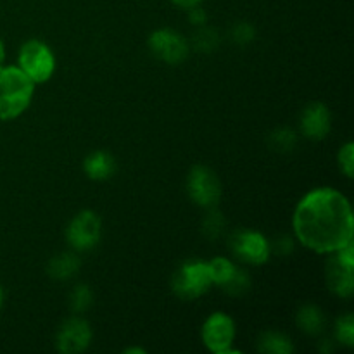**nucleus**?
Masks as SVG:
<instances>
[{"instance_id":"obj_1","label":"nucleus","mask_w":354,"mask_h":354,"mask_svg":"<svg viewBox=\"0 0 354 354\" xmlns=\"http://www.w3.org/2000/svg\"><path fill=\"white\" fill-rule=\"evenodd\" d=\"M292 230L303 248L317 254H332L353 242L351 203L332 187L313 189L297 203Z\"/></svg>"},{"instance_id":"obj_2","label":"nucleus","mask_w":354,"mask_h":354,"mask_svg":"<svg viewBox=\"0 0 354 354\" xmlns=\"http://www.w3.org/2000/svg\"><path fill=\"white\" fill-rule=\"evenodd\" d=\"M35 97V83L19 66H0V121L26 113Z\"/></svg>"},{"instance_id":"obj_3","label":"nucleus","mask_w":354,"mask_h":354,"mask_svg":"<svg viewBox=\"0 0 354 354\" xmlns=\"http://www.w3.org/2000/svg\"><path fill=\"white\" fill-rule=\"evenodd\" d=\"M213 286L209 263L203 259H189L182 263L171 279L173 292L183 301L199 299Z\"/></svg>"},{"instance_id":"obj_4","label":"nucleus","mask_w":354,"mask_h":354,"mask_svg":"<svg viewBox=\"0 0 354 354\" xmlns=\"http://www.w3.org/2000/svg\"><path fill=\"white\" fill-rule=\"evenodd\" d=\"M17 66L35 85H41L54 76L57 61L52 48L45 41L31 38L21 45L17 52Z\"/></svg>"},{"instance_id":"obj_5","label":"nucleus","mask_w":354,"mask_h":354,"mask_svg":"<svg viewBox=\"0 0 354 354\" xmlns=\"http://www.w3.org/2000/svg\"><path fill=\"white\" fill-rule=\"evenodd\" d=\"M228 249L239 261L251 266H261L272 258V242L252 228L235 230L228 239Z\"/></svg>"},{"instance_id":"obj_6","label":"nucleus","mask_w":354,"mask_h":354,"mask_svg":"<svg viewBox=\"0 0 354 354\" xmlns=\"http://www.w3.org/2000/svg\"><path fill=\"white\" fill-rule=\"evenodd\" d=\"M325 266V280L332 294L342 299H351L354 292V248L351 244L344 245L339 251L328 254Z\"/></svg>"},{"instance_id":"obj_7","label":"nucleus","mask_w":354,"mask_h":354,"mask_svg":"<svg viewBox=\"0 0 354 354\" xmlns=\"http://www.w3.org/2000/svg\"><path fill=\"white\" fill-rule=\"evenodd\" d=\"M102 239V220L92 209H83L73 216L66 228V241L76 252H88L99 245Z\"/></svg>"},{"instance_id":"obj_8","label":"nucleus","mask_w":354,"mask_h":354,"mask_svg":"<svg viewBox=\"0 0 354 354\" xmlns=\"http://www.w3.org/2000/svg\"><path fill=\"white\" fill-rule=\"evenodd\" d=\"M187 194L196 206L211 209L221 199V182L213 169L197 165L187 175Z\"/></svg>"},{"instance_id":"obj_9","label":"nucleus","mask_w":354,"mask_h":354,"mask_svg":"<svg viewBox=\"0 0 354 354\" xmlns=\"http://www.w3.org/2000/svg\"><path fill=\"white\" fill-rule=\"evenodd\" d=\"M147 45L158 61L169 66L182 64L190 52V41L173 28H159L152 31Z\"/></svg>"},{"instance_id":"obj_10","label":"nucleus","mask_w":354,"mask_h":354,"mask_svg":"<svg viewBox=\"0 0 354 354\" xmlns=\"http://www.w3.org/2000/svg\"><path fill=\"white\" fill-rule=\"evenodd\" d=\"M235 335H237V328H235L234 318L223 311L211 313L201 330L204 346L214 354H227L228 349L234 346Z\"/></svg>"},{"instance_id":"obj_11","label":"nucleus","mask_w":354,"mask_h":354,"mask_svg":"<svg viewBox=\"0 0 354 354\" xmlns=\"http://www.w3.org/2000/svg\"><path fill=\"white\" fill-rule=\"evenodd\" d=\"M92 327L80 315L68 318L61 324L55 334V349L62 354L85 353L92 344Z\"/></svg>"},{"instance_id":"obj_12","label":"nucleus","mask_w":354,"mask_h":354,"mask_svg":"<svg viewBox=\"0 0 354 354\" xmlns=\"http://www.w3.org/2000/svg\"><path fill=\"white\" fill-rule=\"evenodd\" d=\"M332 128L330 109L324 102H310L299 116V130L310 140H324Z\"/></svg>"},{"instance_id":"obj_13","label":"nucleus","mask_w":354,"mask_h":354,"mask_svg":"<svg viewBox=\"0 0 354 354\" xmlns=\"http://www.w3.org/2000/svg\"><path fill=\"white\" fill-rule=\"evenodd\" d=\"M116 159L107 151H93L83 159V171L93 182H106L116 173Z\"/></svg>"},{"instance_id":"obj_14","label":"nucleus","mask_w":354,"mask_h":354,"mask_svg":"<svg viewBox=\"0 0 354 354\" xmlns=\"http://www.w3.org/2000/svg\"><path fill=\"white\" fill-rule=\"evenodd\" d=\"M296 324L306 335H320L327 325V317L315 304H304L296 315Z\"/></svg>"},{"instance_id":"obj_15","label":"nucleus","mask_w":354,"mask_h":354,"mask_svg":"<svg viewBox=\"0 0 354 354\" xmlns=\"http://www.w3.org/2000/svg\"><path fill=\"white\" fill-rule=\"evenodd\" d=\"M80 258L75 252H61L47 263V273L54 280H68L80 270Z\"/></svg>"},{"instance_id":"obj_16","label":"nucleus","mask_w":354,"mask_h":354,"mask_svg":"<svg viewBox=\"0 0 354 354\" xmlns=\"http://www.w3.org/2000/svg\"><path fill=\"white\" fill-rule=\"evenodd\" d=\"M258 351L265 354H292L294 344L289 335L277 330H266L259 335Z\"/></svg>"},{"instance_id":"obj_17","label":"nucleus","mask_w":354,"mask_h":354,"mask_svg":"<svg viewBox=\"0 0 354 354\" xmlns=\"http://www.w3.org/2000/svg\"><path fill=\"white\" fill-rule=\"evenodd\" d=\"M209 263L211 277H213V283L218 286L220 289H223L227 283H230V280L237 275L239 266L235 265L234 261H230L228 258H223V256H218V258H213Z\"/></svg>"},{"instance_id":"obj_18","label":"nucleus","mask_w":354,"mask_h":354,"mask_svg":"<svg viewBox=\"0 0 354 354\" xmlns=\"http://www.w3.org/2000/svg\"><path fill=\"white\" fill-rule=\"evenodd\" d=\"M334 339L341 346L353 348L354 346V317L353 313H344L335 320Z\"/></svg>"},{"instance_id":"obj_19","label":"nucleus","mask_w":354,"mask_h":354,"mask_svg":"<svg viewBox=\"0 0 354 354\" xmlns=\"http://www.w3.org/2000/svg\"><path fill=\"white\" fill-rule=\"evenodd\" d=\"M93 304V292L86 283H78L69 296V308L75 315H82Z\"/></svg>"},{"instance_id":"obj_20","label":"nucleus","mask_w":354,"mask_h":354,"mask_svg":"<svg viewBox=\"0 0 354 354\" xmlns=\"http://www.w3.org/2000/svg\"><path fill=\"white\" fill-rule=\"evenodd\" d=\"M297 133L290 128H277L270 135V145L279 152H289L296 147Z\"/></svg>"},{"instance_id":"obj_21","label":"nucleus","mask_w":354,"mask_h":354,"mask_svg":"<svg viewBox=\"0 0 354 354\" xmlns=\"http://www.w3.org/2000/svg\"><path fill=\"white\" fill-rule=\"evenodd\" d=\"M218 41H220V38H218L216 31L204 24V26H201L199 30L196 31V35H194L192 45L194 48L199 52H213L214 48L218 47Z\"/></svg>"},{"instance_id":"obj_22","label":"nucleus","mask_w":354,"mask_h":354,"mask_svg":"<svg viewBox=\"0 0 354 354\" xmlns=\"http://www.w3.org/2000/svg\"><path fill=\"white\" fill-rule=\"evenodd\" d=\"M225 228V218L220 211H216V207H211L207 216L204 218L203 221V232L207 235L209 239H216L220 237L221 232Z\"/></svg>"},{"instance_id":"obj_23","label":"nucleus","mask_w":354,"mask_h":354,"mask_svg":"<svg viewBox=\"0 0 354 354\" xmlns=\"http://www.w3.org/2000/svg\"><path fill=\"white\" fill-rule=\"evenodd\" d=\"M337 161H339V168H341L342 175L346 178H353L354 173V144L353 142H346L344 145L341 147L337 154Z\"/></svg>"},{"instance_id":"obj_24","label":"nucleus","mask_w":354,"mask_h":354,"mask_svg":"<svg viewBox=\"0 0 354 354\" xmlns=\"http://www.w3.org/2000/svg\"><path fill=\"white\" fill-rule=\"evenodd\" d=\"M230 33H232V40H234V44L241 45V47H245V45H249L256 38L254 26L245 23V21H241V23L235 24V26L232 28Z\"/></svg>"},{"instance_id":"obj_25","label":"nucleus","mask_w":354,"mask_h":354,"mask_svg":"<svg viewBox=\"0 0 354 354\" xmlns=\"http://www.w3.org/2000/svg\"><path fill=\"white\" fill-rule=\"evenodd\" d=\"M294 248V241L287 235H280L275 242L272 244V251H275L277 254H289Z\"/></svg>"},{"instance_id":"obj_26","label":"nucleus","mask_w":354,"mask_h":354,"mask_svg":"<svg viewBox=\"0 0 354 354\" xmlns=\"http://www.w3.org/2000/svg\"><path fill=\"white\" fill-rule=\"evenodd\" d=\"M187 12H189V21L194 24V26L201 28V26H204V24L207 23L206 10H204L201 6L192 7V9H189Z\"/></svg>"},{"instance_id":"obj_27","label":"nucleus","mask_w":354,"mask_h":354,"mask_svg":"<svg viewBox=\"0 0 354 354\" xmlns=\"http://www.w3.org/2000/svg\"><path fill=\"white\" fill-rule=\"evenodd\" d=\"M169 2H171L173 6L180 7V9L189 10V9H192V7L201 6V3H203L204 0H169Z\"/></svg>"},{"instance_id":"obj_28","label":"nucleus","mask_w":354,"mask_h":354,"mask_svg":"<svg viewBox=\"0 0 354 354\" xmlns=\"http://www.w3.org/2000/svg\"><path fill=\"white\" fill-rule=\"evenodd\" d=\"M3 61H6V45H3L2 38H0V66H3Z\"/></svg>"},{"instance_id":"obj_29","label":"nucleus","mask_w":354,"mask_h":354,"mask_svg":"<svg viewBox=\"0 0 354 354\" xmlns=\"http://www.w3.org/2000/svg\"><path fill=\"white\" fill-rule=\"evenodd\" d=\"M131 353L145 354V349H142V348H128V349H124V354H131Z\"/></svg>"},{"instance_id":"obj_30","label":"nucleus","mask_w":354,"mask_h":354,"mask_svg":"<svg viewBox=\"0 0 354 354\" xmlns=\"http://www.w3.org/2000/svg\"><path fill=\"white\" fill-rule=\"evenodd\" d=\"M2 304H3V290L2 287H0V308H2Z\"/></svg>"}]
</instances>
